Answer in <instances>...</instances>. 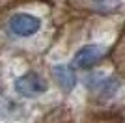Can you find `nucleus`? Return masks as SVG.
Masks as SVG:
<instances>
[{"mask_svg": "<svg viewBox=\"0 0 125 123\" xmlns=\"http://www.w3.org/2000/svg\"><path fill=\"white\" fill-rule=\"evenodd\" d=\"M49 90L47 80L39 75V73H24L15 80V92L21 97H37Z\"/></svg>", "mask_w": 125, "mask_h": 123, "instance_id": "1", "label": "nucleus"}, {"mask_svg": "<svg viewBox=\"0 0 125 123\" xmlns=\"http://www.w3.org/2000/svg\"><path fill=\"white\" fill-rule=\"evenodd\" d=\"M10 32L19 37H30L41 28V20L30 13H15L8 22Z\"/></svg>", "mask_w": 125, "mask_h": 123, "instance_id": "2", "label": "nucleus"}, {"mask_svg": "<svg viewBox=\"0 0 125 123\" xmlns=\"http://www.w3.org/2000/svg\"><path fill=\"white\" fill-rule=\"evenodd\" d=\"M103 56V49L99 45H94V43H90V45H84L80 47L77 52H75L73 56V63L80 69H90V67H94L97 62L101 60Z\"/></svg>", "mask_w": 125, "mask_h": 123, "instance_id": "3", "label": "nucleus"}, {"mask_svg": "<svg viewBox=\"0 0 125 123\" xmlns=\"http://www.w3.org/2000/svg\"><path fill=\"white\" fill-rule=\"evenodd\" d=\"M52 75H54V80L63 92H71L75 86H77V75H75L73 67L69 65H56L52 69Z\"/></svg>", "mask_w": 125, "mask_h": 123, "instance_id": "4", "label": "nucleus"}, {"mask_svg": "<svg viewBox=\"0 0 125 123\" xmlns=\"http://www.w3.org/2000/svg\"><path fill=\"white\" fill-rule=\"evenodd\" d=\"M97 88H99L101 97L110 99L116 92H118V88H120V80H118V78H114V77H108V78H104V80L101 82Z\"/></svg>", "mask_w": 125, "mask_h": 123, "instance_id": "5", "label": "nucleus"}]
</instances>
